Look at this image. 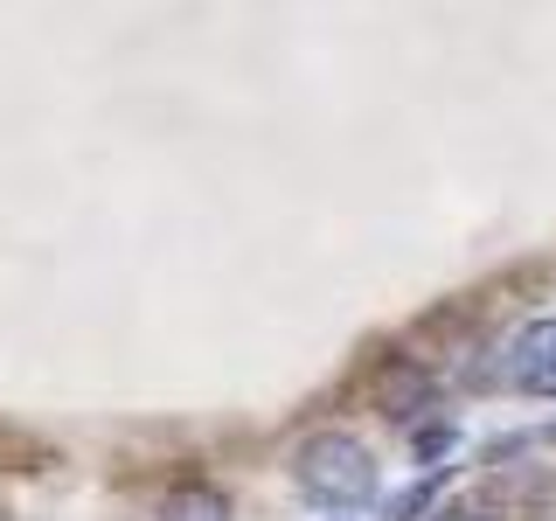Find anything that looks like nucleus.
Instances as JSON below:
<instances>
[{"label":"nucleus","instance_id":"1","mask_svg":"<svg viewBox=\"0 0 556 521\" xmlns=\"http://www.w3.org/2000/svg\"><path fill=\"white\" fill-rule=\"evenodd\" d=\"M292 486L327 514H355L376 500V452L348 431H313L292 445Z\"/></svg>","mask_w":556,"mask_h":521},{"label":"nucleus","instance_id":"2","mask_svg":"<svg viewBox=\"0 0 556 521\" xmlns=\"http://www.w3.org/2000/svg\"><path fill=\"white\" fill-rule=\"evenodd\" d=\"M501 382L515 396H535V404H556V313L543 320H521L508 341H501Z\"/></svg>","mask_w":556,"mask_h":521},{"label":"nucleus","instance_id":"3","mask_svg":"<svg viewBox=\"0 0 556 521\" xmlns=\"http://www.w3.org/2000/svg\"><path fill=\"white\" fill-rule=\"evenodd\" d=\"M161 521H230V500H223L216 486L188 480V486H174V494L161 500Z\"/></svg>","mask_w":556,"mask_h":521},{"label":"nucleus","instance_id":"4","mask_svg":"<svg viewBox=\"0 0 556 521\" xmlns=\"http://www.w3.org/2000/svg\"><path fill=\"white\" fill-rule=\"evenodd\" d=\"M425 396H431V382L417 376V369H396L390 382H382V404H390V417H410Z\"/></svg>","mask_w":556,"mask_h":521},{"label":"nucleus","instance_id":"5","mask_svg":"<svg viewBox=\"0 0 556 521\" xmlns=\"http://www.w3.org/2000/svg\"><path fill=\"white\" fill-rule=\"evenodd\" d=\"M439 486H445V473H431V480H417V486H404V494L390 500V508H382V521H417L431 508V500H439Z\"/></svg>","mask_w":556,"mask_h":521},{"label":"nucleus","instance_id":"6","mask_svg":"<svg viewBox=\"0 0 556 521\" xmlns=\"http://www.w3.org/2000/svg\"><path fill=\"white\" fill-rule=\"evenodd\" d=\"M431 521H494V514H480V508H445V514H431Z\"/></svg>","mask_w":556,"mask_h":521}]
</instances>
